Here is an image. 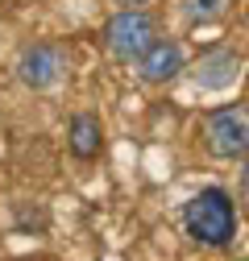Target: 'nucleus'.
Returning <instances> with one entry per match:
<instances>
[{
    "label": "nucleus",
    "instance_id": "obj_10",
    "mask_svg": "<svg viewBox=\"0 0 249 261\" xmlns=\"http://www.w3.org/2000/svg\"><path fill=\"white\" fill-rule=\"evenodd\" d=\"M116 5H120V9H141L145 0H116Z\"/></svg>",
    "mask_w": 249,
    "mask_h": 261
},
{
    "label": "nucleus",
    "instance_id": "obj_11",
    "mask_svg": "<svg viewBox=\"0 0 249 261\" xmlns=\"http://www.w3.org/2000/svg\"><path fill=\"white\" fill-rule=\"evenodd\" d=\"M237 261H249V257H237Z\"/></svg>",
    "mask_w": 249,
    "mask_h": 261
},
{
    "label": "nucleus",
    "instance_id": "obj_7",
    "mask_svg": "<svg viewBox=\"0 0 249 261\" xmlns=\"http://www.w3.org/2000/svg\"><path fill=\"white\" fill-rule=\"evenodd\" d=\"M67 149H71L79 162L100 158V149H104V124H100V116H91V112H75L71 124H67Z\"/></svg>",
    "mask_w": 249,
    "mask_h": 261
},
{
    "label": "nucleus",
    "instance_id": "obj_3",
    "mask_svg": "<svg viewBox=\"0 0 249 261\" xmlns=\"http://www.w3.org/2000/svg\"><path fill=\"white\" fill-rule=\"evenodd\" d=\"M204 149L220 162L249 158V104H220L204 116Z\"/></svg>",
    "mask_w": 249,
    "mask_h": 261
},
{
    "label": "nucleus",
    "instance_id": "obj_9",
    "mask_svg": "<svg viewBox=\"0 0 249 261\" xmlns=\"http://www.w3.org/2000/svg\"><path fill=\"white\" fill-rule=\"evenodd\" d=\"M241 191H245V199H249V158H245V170H241Z\"/></svg>",
    "mask_w": 249,
    "mask_h": 261
},
{
    "label": "nucleus",
    "instance_id": "obj_5",
    "mask_svg": "<svg viewBox=\"0 0 249 261\" xmlns=\"http://www.w3.org/2000/svg\"><path fill=\"white\" fill-rule=\"evenodd\" d=\"M241 67H245V58L237 50H208L187 67V75L200 91H225L241 79Z\"/></svg>",
    "mask_w": 249,
    "mask_h": 261
},
{
    "label": "nucleus",
    "instance_id": "obj_4",
    "mask_svg": "<svg viewBox=\"0 0 249 261\" xmlns=\"http://www.w3.org/2000/svg\"><path fill=\"white\" fill-rule=\"evenodd\" d=\"M13 71H17V79L29 91H50V87H58L62 79H67L71 54H67V46H58V42H29L17 54V67Z\"/></svg>",
    "mask_w": 249,
    "mask_h": 261
},
{
    "label": "nucleus",
    "instance_id": "obj_2",
    "mask_svg": "<svg viewBox=\"0 0 249 261\" xmlns=\"http://www.w3.org/2000/svg\"><path fill=\"white\" fill-rule=\"evenodd\" d=\"M154 42H158V21H154L145 9H120L104 25V50L116 62H124V67H137V58Z\"/></svg>",
    "mask_w": 249,
    "mask_h": 261
},
{
    "label": "nucleus",
    "instance_id": "obj_6",
    "mask_svg": "<svg viewBox=\"0 0 249 261\" xmlns=\"http://www.w3.org/2000/svg\"><path fill=\"white\" fill-rule=\"evenodd\" d=\"M187 71V54L175 38H158L141 58H137V79L150 87H166L170 79H179Z\"/></svg>",
    "mask_w": 249,
    "mask_h": 261
},
{
    "label": "nucleus",
    "instance_id": "obj_1",
    "mask_svg": "<svg viewBox=\"0 0 249 261\" xmlns=\"http://www.w3.org/2000/svg\"><path fill=\"white\" fill-rule=\"evenodd\" d=\"M237 203L220 187H204L183 203V232L204 249H229L237 241Z\"/></svg>",
    "mask_w": 249,
    "mask_h": 261
},
{
    "label": "nucleus",
    "instance_id": "obj_8",
    "mask_svg": "<svg viewBox=\"0 0 249 261\" xmlns=\"http://www.w3.org/2000/svg\"><path fill=\"white\" fill-rule=\"evenodd\" d=\"M229 9V0H179V13L187 25H212V21H220Z\"/></svg>",
    "mask_w": 249,
    "mask_h": 261
}]
</instances>
